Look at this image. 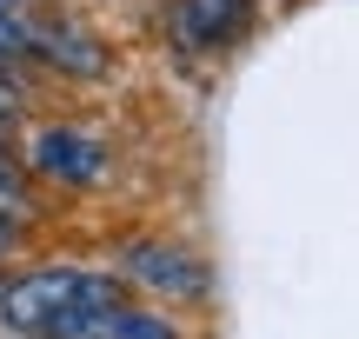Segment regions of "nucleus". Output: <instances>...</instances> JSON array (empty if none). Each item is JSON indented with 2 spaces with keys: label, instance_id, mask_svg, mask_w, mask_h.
<instances>
[{
  "label": "nucleus",
  "instance_id": "f257e3e1",
  "mask_svg": "<svg viewBox=\"0 0 359 339\" xmlns=\"http://www.w3.org/2000/svg\"><path fill=\"white\" fill-rule=\"evenodd\" d=\"M114 300H120V279L107 266L40 260L27 273L0 279V333H13V339H87Z\"/></svg>",
  "mask_w": 359,
  "mask_h": 339
},
{
  "label": "nucleus",
  "instance_id": "f03ea898",
  "mask_svg": "<svg viewBox=\"0 0 359 339\" xmlns=\"http://www.w3.org/2000/svg\"><path fill=\"white\" fill-rule=\"evenodd\" d=\"M107 273H114L120 286L160 300V306H200L206 293H213V266H206L193 247L154 240V233H147V240H120L114 260H107Z\"/></svg>",
  "mask_w": 359,
  "mask_h": 339
},
{
  "label": "nucleus",
  "instance_id": "7ed1b4c3",
  "mask_svg": "<svg viewBox=\"0 0 359 339\" xmlns=\"http://www.w3.org/2000/svg\"><path fill=\"white\" fill-rule=\"evenodd\" d=\"M20 173H34L40 186L87 193V186H107L114 153H107V140H93V133H80V127H40L34 140H27V153H20Z\"/></svg>",
  "mask_w": 359,
  "mask_h": 339
},
{
  "label": "nucleus",
  "instance_id": "20e7f679",
  "mask_svg": "<svg viewBox=\"0 0 359 339\" xmlns=\"http://www.w3.org/2000/svg\"><path fill=\"white\" fill-rule=\"evenodd\" d=\"M34 53H40V60H53V67H67V74H80V80L107 74V53L93 47L87 34H60V27H34Z\"/></svg>",
  "mask_w": 359,
  "mask_h": 339
},
{
  "label": "nucleus",
  "instance_id": "39448f33",
  "mask_svg": "<svg viewBox=\"0 0 359 339\" xmlns=\"http://www.w3.org/2000/svg\"><path fill=\"white\" fill-rule=\"evenodd\" d=\"M93 333H100V339H187L167 313H160V306H127V300L107 306Z\"/></svg>",
  "mask_w": 359,
  "mask_h": 339
},
{
  "label": "nucleus",
  "instance_id": "423d86ee",
  "mask_svg": "<svg viewBox=\"0 0 359 339\" xmlns=\"http://www.w3.org/2000/svg\"><path fill=\"white\" fill-rule=\"evenodd\" d=\"M246 0H193V40L200 47H226V40L246 34Z\"/></svg>",
  "mask_w": 359,
  "mask_h": 339
},
{
  "label": "nucleus",
  "instance_id": "0eeeda50",
  "mask_svg": "<svg viewBox=\"0 0 359 339\" xmlns=\"http://www.w3.org/2000/svg\"><path fill=\"white\" fill-rule=\"evenodd\" d=\"M7 200H20V153H13L7 133H0V207H7ZM20 207H27V200H20Z\"/></svg>",
  "mask_w": 359,
  "mask_h": 339
},
{
  "label": "nucleus",
  "instance_id": "6e6552de",
  "mask_svg": "<svg viewBox=\"0 0 359 339\" xmlns=\"http://www.w3.org/2000/svg\"><path fill=\"white\" fill-rule=\"evenodd\" d=\"M20 253H27V226L13 220V213H0V266L20 260Z\"/></svg>",
  "mask_w": 359,
  "mask_h": 339
},
{
  "label": "nucleus",
  "instance_id": "1a4fd4ad",
  "mask_svg": "<svg viewBox=\"0 0 359 339\" xmlns=\"http://www.w3.org/2000/svg\"><path fill=\"white\" fill-rule=\"evenodd\" d=\"M13 120H20V93H13V87H7V80H0V133H7V127H13Z\"/></svg>",
  "mask_w": 359,
  "mask_h": 339
},
{
  "label": "nucleus",
  "instance_id": "9d476101",
  "mask_svg": "<svg viewBox=\"0 0 359 339\" xmlns=\"http://www.w3.org/2000/svg\"><path fill=\"white\" fill-rule=\"evenodd\" d=\"M87 339H100V333H87Z\"/></svg>",
  "mask_w": 359,
  "mask_h": 339
},
{
  "label": "nucleus",
  "instance_id": "9b49d317",
  "mask_svg": "<svg viewBox=\"0 0 359 339\" xmlns=\"http://www.w3.org/2000/svg\"><path fill=\"white\" fill-rule=\"evenodd\" d=\"M0 279H7V273H0Z\"/></svg>",
  "mask_w": 359,
  "mask_h": 339
},
{
  "label": "nucleus",
  "instance_id": "f8f14e48",
  "mask_svg": "<svg viewBox=\"0 0 359 339\" xmlns=\"http://www.w3.org/2000/svg\"><path fill=\"white\" fill-rule=\"evenodd\" d=\"M7 7H13V0H7Z\"/></svg>",
  "mask_w": 359,
  "mask_h": 339
}]
</instances>
